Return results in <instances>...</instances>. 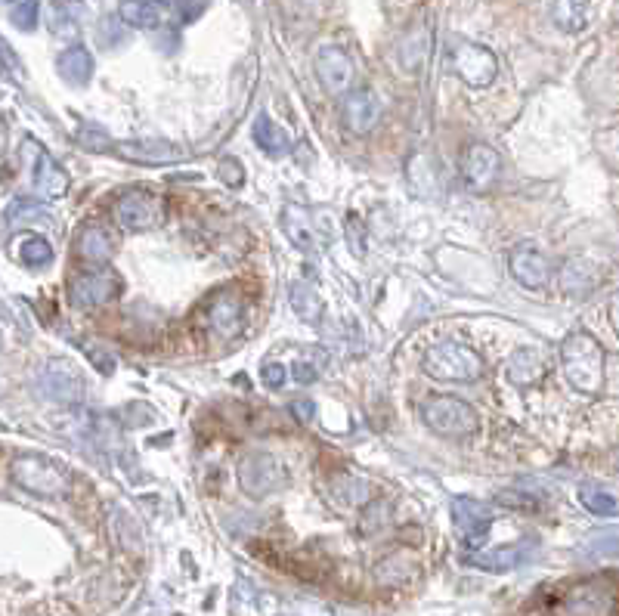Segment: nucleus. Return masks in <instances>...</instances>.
Masks as SVG:
<instances>
[{
	"label": "nucleus",
	"instance_id": "nucleus-13",
	"mask_svg": "<svg viewBox=\"0 0 619 616\" xmlns=\"http://www.w3.org/2000/svg\"><path fill=\"white\" fill-rule=\"evenodd\" d=\"M341 115H344V124L350 127L353 134H372L378 121H381V100H378V93L369 90V87H360V90H350L344 96V103H341Z\"/></svg>",
	"mask_w": 619,
	"mask_h": 616
},
{
	"label": "nucleus",
	"instance_id": "nucleus-36",
	"mask_svg": "<svg viewBox=\"0 0 619 616\" xmlns=\"http://www.w3.org/2000/svg\"><path fill=\"white\" fill-rule=\"evenodd\" d=\"M242 177H245V171H242V165H239L236 158H223V161H220V180H223V183L242 186Z\"/></svg>",
	"mask_w": 619,
	"mask_h": 616
},
{
	"label": "nucleus",
	"instance_id": "nucleus-37",
	"mask_svg": "<svg viewBox=\"0 0 619 616\" xmlns=\"http://www.w3.org/2000/svg\"><path fill=\"white\" fill-rule=\"evenodd\" d=\"M260 375H264V384L270 387V391H279V387L285 384V366L282 363H264V369H260Z\"/></svg>",
	"mask_w": 619,
	"mask_h": 616
},
{
	"label": "nucleus",
	"instance_id": "nucleus-1",
	"mask_svg": "<svg viewBox=\"0 0 619 616\" xmlns=\"http://www.w3.org/2000/svg\"><path fill=\"white\" fill-rule=\"evenodd\" d=\"M564 378L573 391L595 397L604 387V347L589 332H570L561 344Z\"/></svg>",
	"mask_w": 619,
	"mask_h": 616
},
{
	"label": "nucleus",
	"instance_id": "nucleus-8",
	"mask_svg": "<svg viewBox=\"0 0 619 616\" xmlns=\"http://www.w3.org/2000/svg\"><path fill=\"white\" fill-rule=\"evenodd\" d=\"M121 295V279L118 273L100 267V270H81L69 282V298L75 307H100L109 304Z\"/></svg>",
	"mask_w": 619,
	"mask_h": 616
},
{
	"label": "nucleus",
	"instance_id": "nucleus-31",
	"mask_svg": "<svg viewBox=\"0 0 619 616\" xmlns=\"http://www.w3.org/2000/svg\"><path fill=\"white\" fill-rule=\"evenodd\" d=\"M579 502L598 517H613L616 514V496L610 490H601L598 483H582L579 486Z\"/></svg>",
	"mask_w": 619,
	"mask_h": 616
},
{
	"label": "nucleus",
	"instance_id": "nucleus-19",
	"mask_svg": "<svg viewBox=\"0 0 619 616\" xmlns=\"http://www.w3.org/2000/svg\"><path fill=\"white\" fill-rule=\"evenodd\" d=\"M75 251L84 257L87 264H109L112 261V254H115V239L109 236L106 226L100 223H87L84 230L78 233L75 239Z\"/></svg>",
	"mask_w": 619,
	"mask_h": 616
},
{
	"label": "nucleus",
	"instance_id": "nucleus-32",
	"mask_svg": "<svg viewBox=\"0 0 619 616\" xmlns=\"http://www.w3.org/2000/svg\"><path fill=\"white\" fill-rule=\"evenodd\" d=\"M19 257H22V264L31 267V270H41L53 261V245L41 236H28L19 248Z\"/></svg>",
	"mask_w": 619,
	"mask_h": 616
},
{
	"label": "nucleus",
	"instance_id": "nucleus-40",
	"mask_svg": "<svg viewBox=\"0 0 619 616\" xmlns=\"http://www.w3.org/2000/svg\"><path fill=\"white\" fill-rule=\"evenodd\" d=\"M316 378H319V369L313 363H301V360L295 363V381L298 384H313Z\"/></svg>",
	"mask_w": 619,
	"mask_h": 616
},
{
	"label": "nucleus",
	"instance_id": "nucleus-30",
	"mask_svg": "<svg viewBox=\"0 0 619 616\" xmlns=\"http://www.w3.org/2000/svg\"><path fill=\"white\" fill-rule=\"evenodd\" d=\"M595 285V273L589 264H582V261H570L561 273V288L567 291V295L573 298H582V295H589Z\"/></svg>",
	"mask_w": 619,
	"mask_h": 616
},
{
	"label": "nucleus",
	"instance_id": "nucleus-33",
	"mask_svg": "<svg viewBox=\"0 0 619 616\" xmlns=\"http://www.w3.org/2000/svg\"><path fill=\"white\" fill-rule=\"evenodd\" d=\"M38 13H41V4L38 0H19L10 13V22L19 28V31H35L38 28Z\"/></svg>",
	"mask_w": 619,
	"mask_h": 616
},
{
	"label": "nucleus",
	"instance_id": "nucleus-5",
	"mask_svg": "<svg viewBox=\"0 0 619 616\" xmlns=\"http://www.w3.org/2000/svg\"><path fill=\"white\" fill-rule=\"evenodd\" d=\"M421 418H425V425L440 437H465L477 428L474 406H468L462 397H449V394L425 400Z\"/></svg>",
	"mask_w": 619,
	"mask_h": 616
},
{
	"label": "nucleus",
	"instance_id": "nucleus-11",
	"mask_svg": "<svg viewBox=\"0 0 619 616\" xmlns=\"http://www.w3.org/2000/svg\"><path fill=\"white\" fill-rule=\"evenodd\" d=\"M313 69H316V78L322 81V87L329 93H347L350 81H353V72H356L350 53L335 47V44H325V47L316 50Z\"/></svg>",
	"mask_w": 619,
	"mask_h": 616
},
{
	"label": "nucleus",
	"instance_id": "nucleus-21",
	"mask_svg": "<svg viewBox=\"0 0 619 616\" xmlns=\"http://www.w3.org/2000/svg\"><path fill=\"white\" fill-rule=\"evenodd\" d=\"M551 22L564 35H582L592 22V0H551Z\"/></svg>",
	"mask_w": 619,
	"mask_h": 616
},
{
	"label": "nucleus",
	"instance_id": "nucleus-25",
	"mask_svg": "<svg viewBox=\"0 0 619 616\" xmlns=\"http://www.w3.org/2000/svg\"><path fill=\"white\" fill-rule=\"evenodd\" d=\"M118 152L130 161H140V165H171V161H177L183 152L171 143H121Z\"/></svg>",
	"mask_w": 619,
	"mask_h": 616
},
{
	"label": "nucleus",
	"instance_id": "nucleus-15",
	"mask_svg": "<svg viewBox=\"0 0 619 616\" xmlns=\"http://www.w3.org/2000/svg\"><path fill=\"white\" fill-rule=\"evenodd\" d=\"M508 270L524 288H542L551 276L548 257L536 245H517L508 257Z\"/></svg>",
	"mask_w": 619,
	"mask_h": 616
},
{
	"label": "nucleus",
	"instance_id": "nucleus-28",
	"mask_svg": "<svg viewBox=\"0 0 619 616\" xmlns=\"http://www.w3.org/2000/svg\"><path fill=\"white\" fill-rule=\"evenodd\" d=\"M118 13H121L124 25H130V28H158V22H161L158 0H121Z\"/></svg>",
	"mask_w": 619,
	"mask_h": 616
},
{
	"label": "nucleus",
	"instance_id": "nucleus-14",
	"mask_svg": "<svg viewBox=\"0 0 619 616\" xmlns=\"http://www.w3.org/2000/svg\"><path fill=\"white\" fill-rule=\"evenodd\" d=\"M462 177L474 192H486L499 180V152L486 143H471L462 155Z\"/></svg>",
	"mask_w": 619,
	"mask_h": 616
},
{
	"label": "nucleus",
	"instance_id": "nucleus-18",
	"mask_svg": "<svg viewBox=\"0 0 619 616\" xmlns=\"http://www.w3.org/2000/svg\"><path fill=\"white\" fill-rule=\"evenodd\" d=\"M524 555H527L524 542H517V545H499V548L471 551V555L465 558V564H471L477 570H486V573H508L520 561H524Z\"/></svg>",
	"mask_w": 619,
	"mask_h": 616
},
{
	"label": "nucleus",
	"instance_id": "nucleus-3",
	"mask_svg": "<svg viewBox=\"0 0 619 616\" xmlns=\"http://www.w3.org/2000/svg\"><path fill=\"white\" fill-rule=\"evenodd\" d=\"M282 233L288 242L301 251H319L332 245L335 239V220L322 208H304V205H285L282 208Z\"/></svg>",
	"mask_w": 619,
	"mask_h": 616
},
{
	"label": "nucleus",
	"instance_id": "nucleus-27",
	"mask_svg": "<svg viewBox=\"0 0 619 616\" xmlns=\"http://www.w3.org/2000/svg\"><path fill=\"white\" fill-rule=\"evenodd\" d=\"M542 372H545V363H542V356H539V350H533V347H527V350H517L514 356H511V363H508V375H511V381L514 384H536L539 378H542Z\"/></svg>",
	"mask_w": 619,
	"mask_h": 616
},
{
	"label": "nucleus",
	"instance_id": "nucleus-6",
	"mask_svg": "<svg viewBox=\"0 0 619 616\" xmlns=\"http://www.w3.org/2000/svg\"><path fill=\"white\" fill-rule=\"evenodd\" d=\"M115 223L127 233H146L152 226H158L165 220V202H161L155 192L146 189H130L124 196H118L115 208Z\"/></svg>",
	"mask_w": 619,
	"mask_h": 616
},
{
	"label": "nucleus",
	"instance_id": "nucleus-35",
	"mask_svg": "<svg viewBox=\"0 0 619 616\" xmlns=\"http://www.w3.org/2000/svg\"><path fill=\"white\" fill-rule=\"evenodd\" d=\"M84 347H87V356L93 360V366L100 369L103 375H112V372H115V356H112V353H106V347H96L93 341H87Z\"/></svg>",
	"mask_w": 619,
	"mask_h": 616
},
{
	"label": "nucleus",
	"instance_id": "nucleus-42",
	"mask_svg": "<svg viewBox=\"0 0 619 616\" xmlns=\"http://www.w3.org/2000/svg\"><path fill=\"white\" fill-rule=\"evenodd\" d=\"M291 412H295L301 421H310L313 418V412H316V406L310 403V400H301V403H295V406H291Z\"/></svg>",
	"mask_w": 619,
	"mask_h": 616
},
{
	"label": "nucleus",
	"instance_id": "nucleus-9",
	"mask_svg": "<svg viewBox=\"0 0 619 616\" xmlns=\"http://www.w3.org/2000/svg\"><path fill=\"white\" fill-rule=\"evenodd\" d=\"M41 391L44 397H50L53 403H81L84 400V375L81 369L65 360V356H59V360H50L41 372Z\"/></svg>",
	"mask_w": 619,
	"mask_h": 616
},
{
	"label": "nucleus",
	"instance_id": "nucleus-26",
	"mask_svg": "<svg viewBox=\"0 0 619 616\" xmlns=\"http://www.w3.org/2000/svg\"><path fill=\"white\" fill-rule=\"evenodd\" d=\"M329 493L338 505L344 508H360L369 502V483L356 474H335L329 483Z\"/></svg>",
	"mask_w": 619,
	"mask_h": 616
},
{
	"label": "nucleus",
	"instance_id": "nucleus-12",
	"mask_svg": "<svg viewBox=\"0 0 619 616\" xmlns=\"http://www.w3.org/2000/svg\"><path fill=\"white\" fill-rule=\"evenodd\" d=\"M452 524L455 530L462 533L465 545L477 548L486 533L493 527V508L486 502H477V499H468V496H459L452 502Z\"/></svg>",
	"mask_w": 619,
	"mask_h": 616
},
{
	"label": "nucleus",
	"instance_id": "nucleus-43",
	"mask_svg": "<svg viewBox=\"0 0 619 616\" xmlns=\"http://www.w3.org/2000/svg\"><path fill=\"white\" fill-rule=\"evenodd\" d=\"M0 4H13V0H0Z\"/></svg>",
	"mask_w": 619,
	"mask_h": 616
},
{
	"label": "nucleus",
	"instance_id": "nucleus-23",
	"mask_svg": "<svg viewBox=\"0 0 619 616\" xmlns=\"http://www.w3.org/2000/svg\"><path fill=\"white\" fill-rule=\"evenodd\" d=\"M251 140H254V146H257L260 152H267V155H273V158H279V155H285V152L291 149L288 134L282 131V127H279L267 112H260V115L254 118Z\"/></svg>",
	"mask_w": 619,
	"mask_h": 616
},
{
	"label": "nucleus",
	"instance_id": "nucleus-16",
	"mask_svg": "<svg viewBox=\"0 0 619 616\" xmlns=\"http://www.w3.org/2000/svg\"><path fill=\"white\" fill-rule=\"evenodd\" d=\"M87 22H90V10L84 0H53L47 10V25L62 41L78 38Z\"/></svg>",
	"mask_w": 619,
	"mask_h": 616
},
{
	"label": "nucleus",
	"instance_id": "nucleus-2",
	"mask_svg": "<svg viewBox=\"0 0 619 616\" xmlns=\"http://www.w3.org/2000/svg\"><path fill=\"white\" fill-rule=\"evenodd\" d=\"M10 474L25 493L41 496V499H62L72 490V477L65 474V468L47 456H38V452H28V456L13 459Z\"/></svg>",
	"mask_w": 619,
	"mask_h": 616
},
{
	"label": "nucleus",
	"instance_id": "nucleus-34",
	"mask_svg": "<svg viewBox=\"0 0 619 616\" xmlns=\"http://www.w3.org/2000/svg\"><path fill=\"white\" fill-rule=\"evenodd\" d=\"M347 245L356 257L366 254V226H363L360 214H347Z\"/></svg>",
	"mask_w": 619,
	"mask_h": 616
},
{
	"label": "nucleus",
	"instance_id": "nucleus-39",
	"mask_svg": "<svg viewBox=\"0 0 619 616\" xmlns=\"http://www.w3.org/2000/svg\"><path fill=\"white\" fill-rule=\"evenodd\" d=\"M0 78H19V62L4 41H0Z\"/></svg>",
	"mask_w": 619,
	"mask_h": 616
},
{
	"label": "nucleus",
	"instance_id": "nucleus-41",
	"mask_svg": "<svg viewBox=\"0 0 619 616\" xmlns=\"http://www.w3.org/2000/svg\"><path fill=\"white\" fill-rule=\"evenodd\" d=\"M295 616H332V613L325 610L322 604H310V601H304V604L295 607Z\"/></svg>",
	"mask_w": 619,
	"mask_h": 616
},
{
	"label": "nucleus",
	"instance_id": "nucleus-4",
	"mask_svg": "<svg viewBox=\"0 0 619 616\" xmlns=\"http://www.w3.org/2000/svg\"><path fill=\"white\" fill-rule=\"evenodd\" d=\"M425 372L437 381H474L483 375V360L459 341H437L425 353Z\"/></svg>",
	"mask_w": 619,
	"mask_h": 616
},
{
	"label": "nucleus",
	"instance_id": "nucleus-22",
	"mask_svg": "<svg viewBox=\"0 0 619 616\" xmlns=\"http://www.w3.org/2000/svg\"><path fill=\"white\" fill-rule=\"evenodd\" d=\"M72 180L65 174V168L59 161H53L47 152L38 155V165H35V189L41 199H62L65 192H69Z\"/></svg>",
	"mask_w": 619,
	"mask_h": 616
},
{
	"label": "nucleus",
	"instance_id": "nucleus-7",
	"mask_svg": "<svg viewBox=\"0 0 619 616\" xmlns=\"http://www.w3.org/2000/svg\"><path fill=\"white\" fill-rule=\"evenodd\" d=\"M239 486L251 499L270 496L276 486H282V465L270 452H248L239 462Z\"/></svg>",
	"mask_w": 619,
	"mask_h": 616
},
{
	"label": "nucleus",
	"instance_id": "nucleus-20",
	"mask_svg": "<svg viewBox=\"0 0 619 616\" xmlns=\"http://www.w3.org/2000/svg\"><path fill=\"white\" fill-rule=\"evenodd\" d=\"M56 72L59 78L69 84V87H87L90 78H93V56L87 47L81 44H72V47H65L56 59Z\"/></svg>",
	"mask_w": 619,
	"mask_h": 616
},
{
	"label": "nucleus",
	"instance_id": "nucleus-10",
	"mask_svg": "<svg viewBox=\"0 0 619 616\" xmlns=\"http://www.w3.org/2000/svg\"><path fill=\"white\" fill-rule=\"evenodd\" d=\"M452 69L468 87H490L499 75V59L480 44H459L452 50Z\"/></svg>",
	"mask_w": 619,
	"mask_h": 616
},
{
	"label": "nucleus",
	"instance_id": "nucleus-29",
	"mask_svg": "<svg viewBox=\"0 0 619 616\" xmlns=\"http://www.w3.org/2000/svg\"><path fill=\"white\" fill-rule=\"evenodd\" d=\"M428 47H431V31L428 28H415L409 31V35L403 38L400 44V62L406 72H415L421 62L428 59Z\"/></svg>",
	"mask_w": 619,
	"mask_h": 616
},
{
	"label": "nucleus",
	"instance_id": "nucleus-38",
	"mask_svg": "<svg viewBox=\"0 0 619 616\" xmlns=\"http://www.w3.org/2000/svg\"><path fill=\"white\" fill-rule=\"evenodd\" d=\"M496 499H499L502 505H508V508H527V511L539 508V502H533V496H527V493H514V490H505V493H499Z\"/></svg>",
	"mask_w": 619,
	"mask_h": 616
},
{
	"label": "nucleus",
	"instance_id": "nucleus-24",
	"mask_svg": "<svg viewBox=\"0 0 619 616\" xmlns=\"http://www.w3.org/2000/svg\"><path fill=\"white\" fill-rule=\"evenodd\" d=\"M288 298H291V310L301 316V322H307V326H319L325 307H322V298H319V291H316L313 282L298 279L295 285H291Z\"/></svg>",
	"mask_w": 619,
	"mask_h": 616
},
{
	"label": "nucleus",
	"instance_id": "nucleus-17",
	"mask_svg": "<svg viewBox=\"0 0 619 616\" xmlns=\"http://www.w3.org/2000/svg\"><path fill=\"white\" fill-rule=\"evenodd\" d=\"M242 316H245L242 301H236L233 295H217V298L208 304V310H205V319H208L211 332L220 335V338L239 335V332H242Z\"/></svg>",
	"mask_w": 619,
	"mask_h": 616
}]
</instances>
